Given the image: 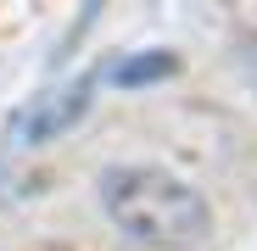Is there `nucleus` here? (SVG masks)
Listing matches in <instances>:
<instances>
[{"mask_svg": "<svg viewBox=\"0 0 257 251\" xmlns=\"http://www.w3.org/2000/svg\"><path fill=\"white\" fill-rule=\"evenodd\" d=\"M101 212L135 251H201L212 234V206L196 184L168 167H106Z\"/></svg>", "mask_w": 257, "mask_h": 251, "instance_id": "nucleus-1", "label": "nucleus"}, {"mask_svg": "<svg viewBox=\"0 0 257 251\" xmlns=\"http://www.w3.org/2000/svg\"><path fill=\"white\" fill-rule=\"evenodd\" d=\"M174 73H179L174 51H135V56H123L117 67H101V78H112L117 90H151V84L174 78Z\"/></svg>", "mask_w": 257, "mask_h": 251, "instance_id": "nucleus-3", "label": "nucleus"}, {"mask_svg": "<svg viewBox=\"0 0 257 251\" xmlns=\"http://www.w3.org/2000/svg\"><path fill=\"white\" fill-rule=\"evenodd\" d=\"M95 90H101V67H84L78 78L51 84L45 95H34V101L12 117V129H6L12 151H28V145H51V140H62L73 123L95 106Z\"/></svg>", "mask_w": 257, "mask_h": 251, "instance_id": "nucleus-2", "label": "nucleus"}, {"mask_svg": "<svg viewBox=\"0 0 257 251\" xmlns=\"http://www.w3.org/2000/svg\"><path fill=\"white\" fill-rule=\"evenodd\" d=\"M240 67H246V78L257 84V34H246V39H240Z\"/></svg>", "mask_w": 257, "mask_h": 251, "instance_id": "nucleus-4", "label": "nucleus"}]
</instances>
